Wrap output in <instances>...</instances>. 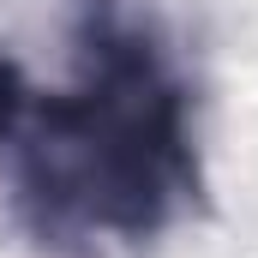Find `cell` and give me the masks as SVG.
<instances>
[{
	"label": "cell",
	"instance_id": "obj_1",
	"mask_svg": "<svg viewBox=\"0 0 258 258\" xmlns=\"http://www.w3.org/2000/svg\"><path fill=\"white\" fill-rule=\"evenodd\" d=\"M204 198L186 84L120 6L84 0L78 78L48 96L18 156V216L54 258H108L156 240Z\"/></svg>",
	"mask_w": 258,
	"mask_h": 258
},
{
	"label": "cell",
	"instance_id": "obj_2",
	"mask_svg": "<svg viewBox=\"0 0 258 258\" xmlns=\"http://www.w3.org/2000/svg\"><path fill=\"white\" fill-rule=\"evenodd\" d=\"M24 114H30V84H24L18 60L0 54V138H12V132L24 126Z\"/></svg>",
	"mask_w": 258,
	"mask_h": 258
}]
</instances>
